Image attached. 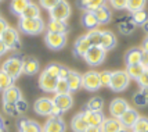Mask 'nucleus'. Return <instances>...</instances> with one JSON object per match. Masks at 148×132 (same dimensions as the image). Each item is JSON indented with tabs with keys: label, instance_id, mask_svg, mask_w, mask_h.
Segmentation results:
<instances>
[{
	"label": "nucleus",
	"instance_id": "nucleus-1",
	"mask_svg": "<svg viewBox=\"0 0 148 132\" xmlns=\"http://www.w3.org/2000/svg\"><path fill=\"white\" fill-rule=\"evenodd\" d=\"M18 28L21 32L26 35H38V33L45 31V21L42 18H22L19 17Z\"/></svg>",
	"mask_w": 148,
	"mask_h": 132
},
{
	"label": "nucleus",
	"instance_id": "nucleus-2",
	"mask_svg": "<svg viewBox=\"0 0 148 132\" xmlns=\"http://www.w3.org/2000/svg\"><path fill=\"white\" fill-rule=\"evenodd\" d=\"M1 70L6 74H8L13 79H17L21 74H24V63H22V59L18 57V56H13V57L7 59L3 63V66H1Z\"/></svg>",
	"mask_w": 148,
	"mask_h": 132
},
{
	"label": "nucleus",
	"instance_id": "nucleus-3",
	"mask_svg": "<svg viewBox=\"0 0 148 132\" xmlns=\"http://www.w3.org/2000/svg\"><path fill=\"white\" fill-rule=\"evenodd\" d=\"M130 77L126 71H114L112 73V78H111L110 88L114 92H122L125 91L130 84Z\"/></svg>",
	"mask_w": 148,
	"mask_h": 132
},
{
	"label": "nucleus",
	"instance_id": "nucleus-4",
	"mask_svg": "<svg viewBox=\"0 0 148 132\" xmlns=\"http://www.w3.org/2000/svg\"><path fill=\"white\" fill-rule=\"evenodd\" d=\"M50 14V20L57 21H66L71 17V6L66 0H61L56 7H53L49 11Z\"/></svg>",
	"mask_w": 148,
	"mask_h": 132
},
{
	"label": "nucleus",
	"instance_id": "nucleus-5",
	"mask_svg": "<svg viewBox=\"0 0 148 132\" xmlns=\"http://www.w3.org/2000/svg\"><path fill=\"white\" fill-rule=\"evenodd\" d=\"M105 54H107V50H104L101 46H91L89 52L84 54L83 59L89 66H100L105 60Z\"/></svg>",
	"mask_w": 148,
	"mask_h": 132
},
{
	"label": "nucleus",
	"instance_id": "nucleus-6",
	"mask_svg": "<svg viewBox=\"0 0 148 132\" xmlns=\"http://www.w3.org/2000/svg\"><path fill=\"white\" fill-rule=\"evenodd\" d=\"M82 86L86 91L90 92H96L101 88V82H100V73L97 71H87L86 74L82 75Z\"/></svg>",
	"mask_w": 148,
	"mask_h": 132
},
{
	"label": "nucleus",
	"instance_id": "nucleus-7",
	"mask_svg": "<svg viewBox=\"0 0 148 132\" xmlns=\"http://www.w3.org/2000/svg\"><path fill=\"white\" fill-rule=\"evenodd\" d=\"M46 46L51 50H60L66 45V35L65 33H54L47 32L45 36Z\"/></svg>",
	"mask_w": 148,
	"mask_h": 132
},
{
	"label": "nucleus",
	"instance_id": "nucleus-8",
	"mask_svg": "<svg viewBox=\"0 0 148 132\" xmlns=\"http://www.w3.org/2000/svg\"><path fill=\"white\" fill-rule=\"evenodd\" d=\"M3 42L7 45L8 50H18L21 45H19V35H18V31L13 28V26H8L6 29V32L3 33L0 36Z\"/></svg>",
	"mask_w": 148,
	"mask_h": 132
},
{
	"label": "nucleus",
	"instance_id": "nucleus-9",
	"mask_svg": "<svg viewBox=\"0 0 148 132\" xmlns=\"http://www.w3.org/2000/svg\"><path fill=\"white\" fill-rule=\"evenodd\" d=\"M53 106H54V102L53 99H49V97H42V99H38L33 104V110L36 114L39 115H43V117H50L53 110Z\"/></svg>",
	"mask_w": 148,
	"mask_h": 132
},
{
	"label": "nucleus",
	"instance_id": "nucleus-10",
	"mask_svg": "<svg viewBox=\"0 0 148 132\" xmlns=\"http://www.w3.org/2000/svg\"><path fill=\"white\" fill-rule=\"evenodd\" d=\"M129 109H130L129 103L125 99H114L110 104V113L114 118H121Z\"/></svg>",
	"mask_w": 148,
	"mask_h": 132
},
{
	"label": "nucleus",
	"instance_id": "nucleus-11",
	"mask_svg": "<svg viewBox=\"0 0 148 132\" xmlns=\"http://www.w3.org/2000/svg\"><path fill=\"white\" fill-rule=\"evenodd\" d=\"M57 82H58V78L51 77V75H47L45 71L40 74V77H39V86H40L42 91H45V92H49V93L56 92Z\"/></svg>",
	"mask_w": 148,
	"mask_h": 132
},
{
	"label": "nucleus",
	"instance_id": "nucleus-12",
	"mask_svg": "<svg viewBox=\"0 0 148 132\" xmlns=\"http://www.w3.org/2000/svg\"><path fill=\"white\" fill-rule=\"evenodd\" d=\"M66 125L61 118H50L46 121V124L42 126L43 132H65Z\"/></svg>",
	"mask_w": 148,
	"mask_h": 132
},
{
	"label": "nucleus",
	"instance_id": "nucleus-13",
	"mask_svg": "<svg viewBox=\"0 0 148 132\" xmlns=\"http://www.w3.org/2000/svg\"><path fill=\"white\" fill-rule=\"evenodd\" d=\"M83 117L86 120V122L89 125H94V126H101L105 121V117L101 111H91V110H84L83 111Z\"/></svg>",
	"mask_w": 148,
	"mask_h": 132
},
{
	"label": "nucleus",
	"instance_id": "nucleus-14",
	"mask_svg": "<svg viewBox=\"0 0 148 132\" xmlns=\"http://www.w3.org/2000/svg\"><path fill=\"white\" fill-rule=\"evenodd\" d=\"M138 118H140V114L137 113V110H134V109H129V110L125 113L119 120H121V122H122L123 128L133 129V126L136 125V122L138 121Z\"/></svg>",
	"mask_w": 148,
	"mask_h": 132
},
{
	"label": "nucleus",
	"instance_id": "nucleus-15",
	"mask_svg": "<svg viewBox=\"0 0 148 132\" xmlns=\"http://www.w3.org/2000/svg\"><path fill=\"white\" fill-rule=\"evenodd\" d=\"M21 99H22V95L17 86L11 85L10 88L3 91V103H14L15 104Z\"/></svg>",
	"mask_w": 148,
	"mask_h": 132
},
{
	"label": "nucleus",
	"instance_id": "nucleus-16",
	"mask_svg": "<svg viewBox=\"0 0 148 132\" xmlns=\"http://www.w3.org/2000/svg\"><path fill=\"white\" fill-rule=\"evenodd\" d=\"M90 47H91L90 42L87 39V36L84 35V36H80V38L76 39L75 45H73V53L76 54L77 57H84V54L89 52Z\"/></svg>",
	"mask_w": 148,
	"mask_h": 132
},
{
	"label": "nucleus",
	"instance_id": "nucleus-17",
	"mask_svg": "<svg viewBox=\"0 0 148 132\" xmlns=\"http://www.w3.org/2000/svg\"><path fill=\"white\" fill-rule=\"evenodd\" d=\"M53 102H54V104L58 106L64 113L68 111L72 107V104H73L71 93H68V95H57L56 93V96L53 97Z\"/></svg>",
	"mask_w": 148,
	"mask_h": 132
},
{
	"label": "nucleus",
	"instance_id": "nucleus-18",
	"mask_svg": "<svg viewBox=\"0 0 148 132\" xmlns=\"http://www.w3.org/2000/svg\"><path fill=\"white\" fill-rule=\"evenodd\" d=\"M143 59V50L138 47H133L126 52L125 60H126V66H136V64H141Z\"/></svg>",
	"mask_w": 148,
	"mask_h": 132
},
{
	"label": "nucleus",
	"instance_id": "nucleus-19",
	"mask_svg": "<svg viewBox=\"0 0 148 132\" xmlns=\"http://www.w3.org/2000/svg\"><path fill=\"white\" fill-rule=\"evenodd\" d=\"M68 24L66 21H57V20H50L47 24V32H54V33H65L68 32Z\"/></svg>",
	"mask_w": 148,
	"mask_h": 132
},
{
	"label": "nucleus",
	"instance_id": "nucleus-20",
	"mask_svg": "<svg viewBox=\"0 0 148 132\" xmlns=\"http://www.w3.org/2000/svg\"><path fill=\"white\" fill-rule=\"evenodd\" d=\"M18 131L19 132H43L42 126L38 122L31 120H19L18 121Z\"/></svg>",
	"mask_w": 148,
	"mask_h": 132
},
{
	"label": "nucleus",
	"instance_id": "nucleus-21",
	"mask_svg": "<svg viewBox=\"0 0 148 132\" xmlns=\"http://www.w3.org/2000/svg\"><path fill=\"white\" fill-rule=\"evenodd\" d=\"M77 6L84 11H96L98 7L105 6V0H77Z\"/></svg>",
	"mask_w": 148,
	"mask_h": 132
},
{
	"label": "nucleus",
	"instance_id": "nucleus-22",
	"mask_svg": "<svg viewBox=\"0 0 148 132\" xmlns=\"http://www.w3.org/2000/svg\"><path fill=\"white\" fill-rule=\"evenodd\" d=\"M82 24H83L84 28H87L90 31L91 29H97V26L100 25L94 11H84L83 17H82Z\"/></svg>",
	"mask_w": 148,
	"mask_h": 132
},
{
	"label": "nucleus",
	"instance_id": "nucleus-23",
	"mask_svg": "<svg viewBox=\"0 0 148 132\" xmlns=\"http://www.w3.org/2000/svg\"><path fill=\"white\" fill-rule=\"evenodd\" d=\"M103 132H119L121 129H123V125L119 118H108L104 121V124L101 125Z\"/></svg>",
	"mask_w": 148,
	"mask_h": 132
},
{
	"label": "nucleus",
	"instance_id": "nucleus-24",
	"mask_svg": "<svg viewBox=\"0 0 148 132\" xmlns=\"http://www.w3.org/2000/svg\"><path fill=\"white\" fill-rule=\"evenodd\" d=\"M100 46L103 47L104 50H111L116 46V38L114 32L111 31H104L103 32V36H101V43Z\"/></svg>",
	"mask_w": 148,
	"mask_h": 132
},
{
	"label": "nucleus",
	"instance_id": "nucleus-25",
	"mask_svg": "<svg viewBox=\"0 0 148 132\" xmlns=\"http://www.w3.org/2000/svg\"><path fill=\"white\" fill-rule=\"evenodd\" d=\"M24 63V74L26 75H35L39 71V61L33 57H25L22 59Z\"/></svg>",
	"mask_w": 148,
	"mask_h": 132
},
{
	"label": "nucleus",
	"instance_id": "nucleus-26",
	"mask_svg": "<svg viewBox=\"0 0 148 132\" xmlns=\"http://www.w3.org/2000/svg\"><path fill=\"white\" fill-rule=\"evenodd\" d=\"M87 126H89V124H87L86 120H84L83 113L76 114L71 121V128H72V131L73 132H84Z\"/></svg>",
	"mask_w": 148,
	"mask_h": 132
},
{
	"label": "nucleus",
	"instance_id": "nucleus-27",
	"mask_svg": "<svg viewBox=\"0 0 148 132\" xmlns=\"http://www.w3.org/2000/svg\"><path fill=\"white\" fill-rule=\"evenodd\" d=\"M94 14H96L98 22H100V24H103V25L104 24H108V22L112 20V13H111V10L107 6L98 7L96 11H94Z\"/></svg>",
	"mask_w": 148,
	"mask_h": 132
},
{
	"label": "nucleus",
	"instance_id": "nucleus-28",
	"mask_svg": "<svg viewBox=\"0 0 148 132\" xmlns=\"http://www.w3.org/2000/svg\"><path fill=\"white\" fill-rule=\"evenodd\" d=\"M68 84H69V89H71V93L72 92H76L79 88H82V75L76 71H72L69 73V77L66 78Z\"/></svg>",
	"mask_w": 148,
	"mask_h": 132
},
{
	"label": "nucleus",
	"instance_id": "nucleus-29",
	"mask_svg": "<svg viewBox=\"0 0 148 132\" xmlns=\"http://www.w3.org/2000/svg\"><path fill=\"white\" fill-rule=\"evenodd\" d=\"M31 1L29 0H13L11 1V6H10V8H11V13L15 14V15H22V13L25 11V8L28 7V4H29Z\"/></svg>",
	"mask_w": 148,
	"mask_h": 132
},
{
	"label": "nucleus",
	"instance_id": "nucleus-30",
	"mask_svg": "<svg viewBox=\"0 0 148 132\" xmlns=\"http://www.w3.org/2000/svg\"><path fill=\"white\" fill-rule=\"evenodd\" d=\"M21 17L22 18H40V8H39L38 4H35V3L31 1Z\"/></svg>",
	"mask_w": 148,
	"mask_h": 132
},
{
	"label": "nucleus",
	"instance_id": "nucleus-31",
	"mask_svg": "<svg viewBox=\"0 0 148 132\" xmlns=\"http://www.w3.org/2000/svg\"><path fill=\"white\" fill-rule=\"evenodd\" d=\"M145 71H147V70H145L141 64H136V66H127V67H126V73L129 74L130 78L136 79V81L140 78V77H141Z\"/></svg>",
	"mask_w": 148,
	"mask_h": 132
},
{
	"label": "nucleus",
	"instance_id": "nucleus-32",
	"mask_svg": "<svg viewBox=\"0 0 148 132\" xmlns=\"http://www.w3.org/2000/svg\"><path fill=\"white\" fill-rule=\"evenodd\" d=\"M148 21V14L145 10H138L136 13H132V22L134 25H140L141 26L143 24H145Z\"/></svg>",
	"mask_w": 148,
	"mask_h": 132
},
{
	"label": "nucleus",
	"instance_id": "nucleus-33",
	"mask_svg": "<svg viewBox=\"0 0 148 132\" xmlns=\"http://www.w3.org/2000/svg\"><path fill=\"white\" fill-rule=\"evenodd\" d=\"M87 39L90 42L91 46H100L101 43V36H103V31H98V29H91L87 32Z\"/></svg>",
	"mask_w": 148,
	"mask_h": 132
},
{
	"label": "nucleus",
	"instance_id": "nucleus-34",
	"mask_svg": "<svg viewBox=\"0 0 148 132\" xmlns=\"http://www.w3.org/2000/svg\"><path fill=\"white\" fill-rule=\"evenodd\" d=\"M145 4H147V0H127L126 10L129 13H136L138 10H144Z\"/></svg>",
	"mask_w": 148,
	"mask_h": 132
},
{
	"label": "nucleus",
	"instance_id": "nucleus-35",
	"mask_svg": "<svg viewBox=\"0 0 148 132\" xmlns=\"http://www.w3.org/2000/svg\"><path fill=\"white\" fill-rule=\"evenodd\" d=\"M103 107H104V100L101 97H91L87 102V106H86V109L91 110V111H101Z\"/></svg>",
	"mask_w": 148,
	"mask_h": 132
},
{
	"label": "nucleus",
	"instance_id": "nucleus-36",
	"mask_svg": "<svg viewBox=\"0 0 148 132\" xmlns=\"http://www.w3.org/2000/svg\"><path fill=\"white\" fill-rule=\"evenodd\" d=\"M118 28H119V31H121L123 35H130V33L134 31L136 25L132 22V20H125V21H122V22H119Z\"/></svg>",
	"mask_w": 148,
	"mask_h": 132
},
{
	"label": "nucleus",
	"instance_id": "nucleus-37",
	"mask_svg": "<svg viewBox=\"0 0 148 132\" xmlns=\"http://www.w3.org/2000/svg\"><path fill=\"white\" fill-rule=\"evenodd\" d=\"M56 93H57V95H68V93H71L69 84H68V81H66V79L58 78L57 88H56Z\"/></svg>",
	"mask_w": 148,
	"mask_h": 132
},
{
	"label": "nucleus",
	"instance_id": "nucleus-38",
	"mask_svg": "<svg viewBox=\"0 0 148 132\" xmlns=\"http://www.w3.org/2000/svg\"><path fill=\"white\" fill-rule=\"evenodd\" d=\"M13 82H14V79L8 74H6L3 70H0V88H1V91L10 88V86L13 85Z\"/></svg>",
	"mask_w": 148,
	"mask_h": 132
},
{
	"label": "nucleus",
	"instance_id": "nucleus-39",
	"mask_svg": "<svg viewBox=\"0 0 148 132\" xmlns=\"http://www.w3.org/2000/svg\"><path fill=\"white\" fill-rule=\"evenodd\" d=\"M133 132H148V118L145 117H140L138 121L136 122V125L133 126Z\"/></svg>",
	"mask_w": 148,
	"mask_h": 132
},
{
	"label": "nucleus",
	"instance_id": "nucleus-40",
	"mask_svg": "<svg viewBox=\"0 0 148 132\" xmlns=\"http://www.w3.org/2000/svg\"><path fill=\"white\" fill-rule=\"evenodd\" d=\"M3 110L10 117H18L19 114H21L18 111V109H17V106L14 104V103H3Z\"/></svg>",
	"mask_w": 148,
	"mask_h": 132
},
{
	"label": "nucleus",
	"instance_id": "nucleus-41",
	"mask_svg": "<svg viewBox=\"0 0 148 132\" xmlns=\"http://www.w3.org/2000/svg\"><path fill=\"white\" fill-rule=\"evenodd\" d=\"M60 71H61V66H58V64H50L49 67H46L45 70V73L47 75H51V77H56V78L60 77Z\"/></svg>",
	"mask_w": 148,
	"mask_h": 132
},
{
	"label": "nucleus",
	"instance_id": "nucleus-42",
	"mask_svg": "<svg viewBox=\"0 0 148 132\" xmlns=\"http://www.w3.org/2000/svg\"><path fill=\"white\" fill-rule=\"evenodd\" d=\"M111 78H112V73H111V71H101V73H100L101 86H110Z\"/></svg>",
	"mask_w": 148,
	"mask_h": 132
},
{
	"label": "nucleus",
	"instance_id": "nucleus-43",
	"mask_svg": "<svg viewBox=\"0 0 148 132\" xmlns=\"http://www.w3.org/2000/svg\"><path fill=\"white\" fill-rule=\"evenodd\" d=\"M133 102L136 103V106H140V107H144V106L148 104L147 99L144 97V95L141 93V91H140V92H137V93H134V96H133Z\"/></svg>",
	"mask_w": 148,
	"mask_h": 132
},
{
	"label": "nucleus",
	"instance_id": "nucleus-44",
	"mask_svg": "<svg viewBox=\"0 0 148 132\" xmlns=\"http://www.w3.org/2000/svg\"><path fill=\"white\" fill-rule=\"evenodd\" d=\"M60 1H61V0H39L40 6L43 7L45 10H47V11H50L53 7H56Z\"/></svg>",
	"mask_w": 148,
	"mask_h": 132
},
{
	"label": "nucleus",
	"instance_id": "nucleus-45",
	"mask_svg": "<svg viewBox=\"0 0 148 132\" xmlns=\"http://www.w3.org/2000/svg\"><path fill=\"white\" fill-rule=\"evenodd\" d=\"M110 3L115 10H126L127 7V0H110Z\"/></svg>",
	"mask_w": 148,
	"mask_h": 132
},
{
	"label": "nucleus",
	"instance_id": "nucleus-46",
	"mask_svg": "<svg viewBox=\"0 0 148 132\" xmlns=\"http://www.w3.org/2000/svg\"><path fill=\"white\" fill-rule=\"evenodd\" d=\"M137 84L141 86V88H148V70L137 79Z\"/></svg>",
	"mask_w": 148,
	"mask_h": 132
},
{
	"label": "nucleus",
	"instance_id": "nucleus-47",
	"mask_svg": "<svg viewBox=\"0 0 148 132\" xmlns=\"http://www.w3.org/2000/svg\"><path fill=\"white\" fill-rule=\"evenodd\" d=\"M64 114V111L58 107V106H53V110H51V114H50V117L51 118H61V115Z\"/></svg>",
	"mask_w": 148,
	"mask_h": 132
},
{
	"label": "nucleus",
	"instance_id": "nucleus-48",
	"mask_svg": "<svg viewBox=\"0 0 148 132\" xmlns=\"http://www.w3.org/2000/svg\"><path fill=\"white\" fill-rule=\"evenodd\" d=\"M15 106H17V109H18V111L21 113V114H24V113L28 110V103H26L24 99L18 100V102L15 103Z\"/></svg>",
	"mask_w": 148,
	"mask_h": 132
},
{
	"label": "nucleus",
	"instance_id": "nucleus-49",
	"mask_svg": "<svg viewBox=\"0 0 148 132\" xmlns=\"http://www.w3.org/2000/svg\"><path fill=\"white\" fill-rule=\"evenodd\" d=\"M69 73H71V70H69V68H66V67H61V71H60V77H58V78L66 79L68 77H69Z\"/></svg>",
	"mask_w": 148,
	"mask_h": 132
},
{
	"label": "nucleus",
	"instance_id": "nucleus-50",
	"mask_svg": "<svg viewBox=\"0 0 148 132\" xmlns=\"http://www.w3.org/2000/svg\"><path fill=\"white\" fill-rule=\"evenodd\" d=\"M8 28V24H7V21L4 18H1L0 17V36L3 35V33L6 32V29Z\"/></svg>",
	"mask_w": 148,
	"mask_h": 132
},
{
	"label": "nucleus",
	"instance_id": "nucleus-51",
	"mask_svg": "<svg viewBox=\"0 0 148 132\" xmlns=\"http://www.w3.org/2000/svg\"><path fill=\"white\" fill-rule=\"evenodd\" d=\"M141 66L145 68V70H148V53L143 52V59H141Z\"/></svg>",
	"mask_w": 148,
	"mask_h": 132
},
{
	"label": "nucleus",
	"instance_id": "nucleus-52",
	"mask_svg": "<svg viewBox=\"0 0 148 132\" xmlns=\"http://www.w3.org/2000/svg\"><path fill=\"white\" fill-rule=\"evenodd\" d=\"M7 52H8V47H7V45L3 42V39L0 38V56H3V54Z\"/></svg>",
	"mask_w": 148,
	"mask_h": 132
},
{
	"label": "nucleus",
	"instance_id": "nucleus-53",
	"mask_svg": "<svg viewBox=\"0 0 148 132\" xmlns=\"http://www.w3.org/2000/svg\"><path fill=\"white\" fill-rule=\"evenodd\" d=\"M84 132H103L101 129V126H94V125H89L86 128V131Z\"/></svg>",
	"mask_w": 148,
	"mask_h": 132
},
{
	"label": "nucleus",
	"instance_id": "nucleus-54",
	"mask_svg": "<svg viewBox=\"0 0 148 132\" xmlns=\"http://www.w3.org/2000/svg\"><path fill=\"white\" fill-rule=\"evenodd\" d=\"M141 50H143V52H145V53H148V36L144 39V42H143Z\"/></svg>",
	"mask_w": 148,
	"mask_h": 132
},
{
	"label": "nucleus",
	"instance_id": "nucleus-55",
	"mask_svg": "<svg viewBox=\"0 0 148 132\" xmlns=\"http://www.w3.org/2000/svg\"><path fill=\"white\" fill-rule=\"evenodd\" d=\"M141 93L144 95V97H145L148 102V88H141Z\"/></svg>",
	"mask_w": 148,
	"mask_h": 132
},
{
	"label": "nucleus",
	"instance_id": "nucleus-56",
	"mask_svg": "<svg viewBox=\"0 0 148 132\" xmlns=\"http://www.w3.org/2000/svg\"><path fill=\"white\" fill-rule=\"evenodd\" d=\"M0 132H4V121L1 118V115H0Z\"/></svg>",
	"mask_w": 148,
	"mask_h": 132
},
{
	"label": "nucleus",
	"instance_id": "nucleus-57",
	"mask_svg": "<svg viewBox=\"0 0 148 132\" xmlns=\"http://www.w3.org/2000/svg\"><path fill=\"white\" fill-rule=\"evenodd\" d=\"M143 29H144V32H147L148 33V21H147V22H145V24H143Z\"/></svg>",
	"mask_w": 148,
	"mask_h": 132
},
{
	"label": "nucleus",
	"instance_id": "nucleus-58",
	"mask_svg": "<svg viewBox=\"0 0 148 132\" xmlns=\"http://www.w3.org/2000/svg\"><path fill=\"white\" fill-rule=\"evenodd\" d=\"M119 132H130V131H129V129H127V128H123V129H121V131H119Z\"/></svg>",
	"mask_w": 148,
	"mask_h": 132
},
{
	"label": "nucleus",
	"instance_id": "nucleus-59",
	"mask_svg": "<svg viewBox=\"0 0 148 132\" xmlns=\"http://www.w3.org/2000/svg\"><path fill=\"white\" fill-rule=\"evenodd\" d=\"M0 91H1V88H0Z\"/></svg>",
	"mask_w": 148,
	"mask_h": 132
},
{
	"label": "nucleus",
	"instance_id": "nucleus-60",
	"mask_svg": "<svg viewBox=\"0 0 148 132\" xmlns=\"http://www.w3.org/2000/svg\"><path fill=\"white\" fill-rule=\"evenodd\" d=\"M0 1H1V0H0Z\"/></svg>",
	"mask_w": 148,
	"mask_h": 132
}]
</instances>
